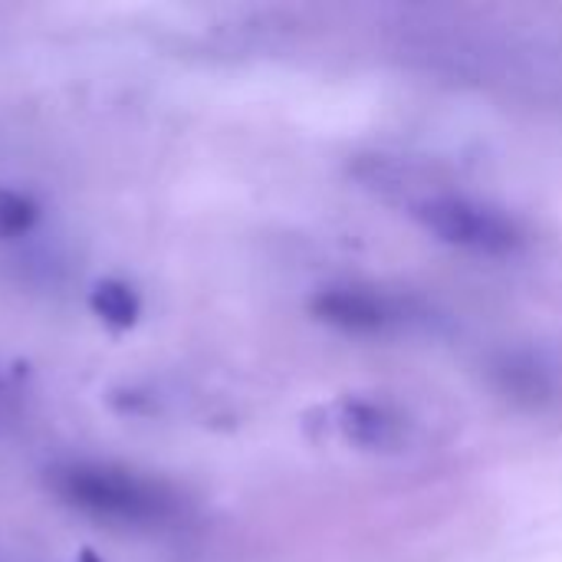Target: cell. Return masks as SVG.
I'll use <instances>...</instances> for the list:
<instances>
[{
  "label": "cell",
  "instance_id": "6",
  "mask_svg": "<svg viewBox=\"0 0 562 562\" xmlns=\"http://www.w3.org/2000/svg\"><path fill=\"white\" fill-rule=\"evenodd\" d=\"M89 306H92V313L99 319H105L112 326H132L138 319V310H142L135 290L128 283H122V280H102V283H95V290L89 296Z\"/></svg>",
  "mask_w": 562,
  "mask_h": 562
},
{
  "label": "cell",
  "instance_id": "1",
  "mask_svg": "<svg viewBox=\"0 0 562 562\" xmlns=\"http://www.w3.org/2000/svg\"><path fill=\"white\" fill-rule=\"evenodd\" d=\"M49 484L69 507L105 520L161 524L178 514V494L168 484L115 464H66L49 474Z\"/></svg>",
  "mask_w": 562,
  "mask_h": 562
},
{
  "label": "cell",
  "instance_id": "5",
  "mask_svg": "<svg viewBox=\"0 0 562 562\" xmlns=\"http://www.w3.org/2000/svg\"><path fill=\"white\" fill-rule=\"evenodd\" d=\"M339 428L346 431L349 441L362 448H385L398 435V418L385 405L366 398H346L339 405Z\"/></svg>",
  "mask_w": 562,
  "mask_h": 562
},
{
  "label": "cell",
  "instance_id": "3",
  "mask_svg": "<svg viewBox=\"0 0 562 562\" xmlns=\"http://www.w3.org/2000/svg\"><path fill=\"white\" fill-rule=\"evenodd\" d=\"M310 310L319 323L356 336H379L408 319V310L395 296L369 286H326L313 296Z\"/></svg>",
  "mask_w": 562,
  "mask_h": 562
},
{
  "label": "cell",
  "instance_id": "4",
  "mask_svg": "<svg viewBox=\"0 0 562 562\" xmlns=\"http://www.w3.org/2000/svg\"><path fill=\"white\" fill-rule=\"evenodd\" d=\"M494 382L504 395L524 405H543L553 398V372L530 352H507L494 362Z\"/></svg>",
  "mask_w": 562,
  "mask_h": 562
},
{
  "label": "cell",
  "instance_id": "7",
  "mask_svg": "<svg viewBox=\"0 0 562 562\" xmlns=\"http://www.w3.org/2000/svg\"><path fill=\"white\" fill-rule=\"evenodd\" d=\"M40 217V207L30 194L0 184V237H23Z\"/></svg>",
  "mask_w": 562,
  "mask_h": 562
},
{
  "label": "cell",
  "instance_id": "2",
  "mask_svg": "<svg viewBox=\"0 0 562 562\" xmlns=\"http://www.w3.org/2000/svg\"><path fill=\"white\" fill-rule=\"evenodd\" d=\"M412 214L431 237L474 257H514L527 244L524 227L510 214L464 194L422 198Z\"/></svg>",
  "mask_w": 562,
  "mask_h": 562
}]
</instances>
